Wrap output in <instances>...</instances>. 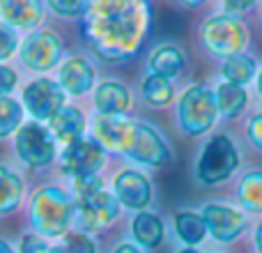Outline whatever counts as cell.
Returning a JSON list of instances; mask_svg holds the SVG:
<instances>
[{
	"instance_id": "f546056e",
	"label": "cell",
	"mask_w": 262,
	"mask_h": 253,
	"mask_svg": "<svg viewBox=\"0 0 262 253\" xmlns=\"http://www.w3.org/2000/svg\"><path fill=\"white\" fill-rule=\"evenodd\" d=\"M18 49V35L12 26L0 23V62L7 58H12L14 51Z\"/></svg>"
},
{
	"instance_id": "d590c367",
	"label": "cell",
	"mask_w": 262,
	"mask_h": 253,
	"mask_svg": "<svg viewBox=\"0 0 262 253\" xmlns=\"http://www.w3.org/2000/svg\"><path fill=\"white\" fill-rule=\"evenodd\" d=\"M113 253H140V251L134 244H120V246H115Z\"/></svg>"
},
{
	"instance_id": "9a60e30c",
	"label": "cell",
	"mask_w": 262,
	"mask_h": 253,
	"mask_svg": "<svg viewBox=\"0 0 262 253\" xmlns=\"http://www.w3.org/2000/svg\"><path fill=\"white\" fill-rule=\"evenodd\" d=\"M58 83L64 90V95L81 97L95 83V69H92L90 60L83 55H69L58 72Z\"/></svg>"
},
{
	"instance_id": "4dcf8cb0",
	"label": "cell",
	"mask_w": 262,
	"mask_h": 253,
	"mask_svg": "<svg viewBox=\"0 0 262 253\" xmlns=\"http://www.w3.org/2000/svg\"><path fill=\"white\" fill-rule=\"evenodd\" d=\"M21 253H64L62 246H51L49 242H44L37 235H26L21 240Z\"/></svg>"
},
{
	"instance_id": "e575fe53",
	"label": "cell",
	"mask_w": 262,
	"mask_h": 253,
	"mask_svg": "<svg viewBox=\"0 0 262 253\" xmlns=\"http://www.w3.org/2000/svg\"><path fill=\"white\" fill-rule=\"evenodd\" d=\"M253 244H255V253H262V219H260L258 226H255V233H253Z\"/></svg>"
},
{
	"instance_id": "f35d334b",
	"label": "cell",
	"mask_w": 262,
	"mask_h": 253,
	"mask_svg": "<svg viewBox=\"0 0 262 253\" xmlns=\"http://www.w3.org/2000/svg\"><path fill=\"white\" fill-rule=\"evenodd\" d=\"M177 253H200L198 249H191V246H186V249H182V251H177Z\"/></svg>"
},
{
	"instance_id": "7c38bea8",
	"label": "cell",
	"mask_w": 262,
	"mask_h": 253,
	"mask_svg": "<svg viewBox=\"0 0 262 253\" xmlns=\"http://www.w3.org/2000/svg\"><path fill=\"white\" fill-rule=\"evenodd\" d=\"M129 159H134L136 163H143V166H166L170 161V147L157 129L136 122V140L129 152Z\"/></svg>"
},
{
	"instance_id": "f1b7e54d",
	"label": "cell",
	"mask_w": 262,
	"mask_h": 253,
	"mask_svg": "<svg viewBox=\"0 0 262 253\" xmlns=\"http://www.w3.org/2000/svg\"><path fill=\"white\" fill-rule=\"evenodd\" d=\"M64 253H97V246L85 233H69L64 235Z\"/></svg>"
},
{
	"instance_id": "7402d4cb",
	"label": "cell",
	"mask_w": 262,
	"mask_h": 253,
	"mask_svg": "<svg viewBox=\"0 0 262 253\" xmlns=\"http://www.w3.org/2000/svg\"><path fill=\"white\" fill-rule=\"evenodd\" d=\"M237 203L249 214H262V171H249L237 184Z\"/></svg>"
},
{
	"instance_id": "5bb4252c",
	"label": "cell",
	"mask_w": 262,
	"mask_h": 253,
	"mask_svg": "<svg viewBox=\"0 0 262 253\" xmlns=\"http://www.w3.org/2000/svg\"><path fill=\"white\" fill-rule=\"evenodd\" d=\"M115 198L127 209H138L145 212L152 203V182L138 171H120L113 180Z\"/></svg>"
},
{
	"instance_id": "8992f818",
	"label": "cell",
	"mask_w": 262,
	"mask_h": 253,
	"mask_svg": "<svg viewBox=\"0 0 262 253\" xmlns=\"http://www.w3.org/2000/svg\"><path fill=\"white\" fill-rule=\"evenodd\" d=\"M14 147L18 159L30 168H44L55 159V138L51 129L41 126L39 122L23 124L16 134Z\"/></svg>"
},
{
	"instance_id": "7a4b0ae2",
	"label": "cell",
	"mask_w": 262,
	"mask_h": 253,
	"mask_svg": "<svg viewBox=\"0 0 262 253\" xmlns=\"http://www.w3.org/2000/svg\"><path fill=\"white\" fill-rule=\"evenodd\" d=\"M76 219V198L62 186H41L30 200V223L41 237L69 235Z\"/></svg>"
},
{
	"instance_id": "30bf717a",
	"label": "cell",
	"mask_w": 262,
	"mask_h": 253,
	"mask_svg": "<svg viewBox=\"0 0 262 253\" xmlns=\"http://www.w3.org/2000/svg\"><path fill=\"white\" fill-rule=\"evenodd\" d=\"M200 214L205 219L207 233L219 244H230L237 237L244 235V230L249 228V219L244 212L223 203H207Z\"/></svg>"
},
{
	"instance_id": "74e56055",
	"label": "cell",
	"mask_w": 262,
	"mask_h": 253,
	"mask_svg": "<svg viewBox=\"0 0 262 253\" xmlns=\"http://www.w3.org/2000/svg\"><path fill=\"white\" fill-rule=\"evenodd\" d=\"M255 88H258V95H260V99H262V69H260L258 78H255Z\"/></svg>"
},
{
	"instance_id": "4316f807",
	"label": "cell",
	"mask_w": 262,
	"mask_h": 253,
	"mask_svg": "<svg viewBox=\"0 0 262 253\" xmlns=\"http://www.w3.org/2000/svg\"><path fill=\"white\" fill-rule=\"evenodd\" d=\"M23 120V109L12 97H0V138H7L14 131L18 134Z\"/></svg>"
},
{
	"instance_id": "1f68e13d",
	"label": "cell",
	"mask_w": 262,
	"mask_h": 253,
	"mask_svg": "<svg viewBox=\"0 0 262 253\" xmlns=\"http://www.w3.org/2000/svg\"><path fill=\"white\" fill-rule=\"evenodd\" d=\"M246 138L258 152H262V113H253L246 120Z\"/></svg>"
},
{
	"instance_id": "d4e9b609",
	"label": "cell",
	"mask_w": 262,
	"mask_h": 253,
	"mask_svg": "<svg viewBox=\"0 0 262 253\" xmlns=\"http://www.w3.org/2000/svg\"><path fill=\"white\" fill-rule=\"evenodd\" d=\"M172 226H175V235L180 237L186 246H191V249H193V246H198L200 242L205 240V235H207V226H205L203 214L189 212V209L177 212Z\"/></svg>"
},
{
	"instance_id": "277c9868",
	"label": "cell",
	"mask_w": 262,
	"mask_h": 253,
	"mask_svg": "<svg viewBox=\"0 0 262 253\" xmlns=\"http://www.w3.org/2000/svg\"><path fill=\"white\" fill-rule=\"evenodd\" d=\"M239 168V150L235 140L226 134H214L203 145V152L195 163V177L200 184L214 186L228 182Z\"/></svg>"
},
{
	"instance_id": "5b68a950",
	"label": "cell",
	"mask_w": 262,
	"mask_h": 253,
	"mask_svg": "<svg viewBox=\"0 0 262 253\" xmlns=\"http://www.w3.org/2000/svg\"><path fill=\"white\" fill-rule=\"evenodd\" d=\"M219 118L216 95L207 86H191L180 97L177 122L186 136H203L214 126Z\"/></svg>"
},
{
	"instance_id": "9c48e42d",
	"label": "cell",
	"mask_w": 262,
	"mask_h": 253,
	"mask_svg": "<svg viewBox=\"0 0 262 253\" xmlns=\"http://www.w3.org/2000/svg\"><path fill=\"white\" fill-rule=\"evenodd\" d=\"M62 58V41L53 30H35L21 44V62L32 72H49Z\"/></svg>"
},
{
	"instance_id": "484cf974",
	"label": "cell",
	"mask_w": 262,
	"mask_h": 253,
	"mask_svg": "<svg viewBox=\"0 0 262 253\" xmlns=\"http://www.w3.org/2000/svg\"><path fill=\"white\" fill-rule=\"evenodd\" d=\"M172 97H175V88L168 78L149 74L143 81V99L149 106H168L172 101Z\"/></svg>"
},
{
	"instance_id": "cb8c5ba5",
	"label": "cell",
	"mask_w": 262,
	"mask_h": 253,
	"mask_svg": "<svg viewBox=\"0 0 262 253\" xmlns=\"http://www.w3.org/2000/svg\"><path fill=\"white\" fill-rule=\"evenodd\" d=\"M23 198V180L7 166H0V217L16 212Z\"/></svg>"
},
{
	"instance_id": "836d02e7",
	"label": "cell",
	"mask_w": 262,
	"mask_h": 253,
	"mask_svg": "<svg viewBox=\"0 0 262 253\" xmlns=\"http://www.w3.org/2000/svg\"><path fill=\"white\" fill-rule=\"evenodd\" d=\"M251 9H253V3H242V0H230L223 5V14H230L237 18H242V14L251 12Z\"/></svg>"
},
{
	"instance_id": "83f0119b",
	"label": "cell",
	"mask_w": 262,
	"mask_h": 253,
	"mask_svg": "<svg viewBox=\"0 0 262 253\" xmlns=\"http://www.w3.org/2000/svg\"><path fill=\"white\" fill-rule=\"evenodd\" d=\"M51 12L64 18H83L90 12V3H83V0H53Z\"/></svg>"
},
{
	"instance_id": "603a6c76",
	"label": "cell",
	"mask_w": 262,
	"mask_h": 253,
	"mask_svg": "<svg viewBox=\"0 0 262 253\" xmlns=\"http://www.w3.org/2000/svg\"><path fill=\"white\" fill-rule=\"evenodd\" d=\"M221 74H223V78H226V83L244 88V86H249L253 78H258V62H255L253 55L242 53L230 60H223Z\"/></svg>"
},
{
	"instance_id": "44dd1931",
	"label": "cell",
	"mask_w": 262,
	"mask_h": 253,
	"mask_svg": "<svg viewBox=\"0 0 262 253\" xmlns=\"http://www.w3.org/2000/svg\"><path fill=\"white\" fill-rule=\"evenodd\" d=\"M216 95V106H219V115L226 120H235L244 113L246 104H249V95H246V88L232 86V83L223 81L221 86H216L214 90Z\"/></svg>"
},
{
	"instance_id": "ffe728a7",
	"label": "cell",
	"mask_w": 262,
	"mask_h": 253,
	"mask_svg": "<svg viewBox=\"0 0 262 253\" xmlns=\"http://www.w3.org/2000/svg\"><path fill=\"white\" fill-rule=\"evenodd\" d=\"M131 237L143 249H157L163 242V221L152 212H138L131 221Z\"/></svg>"
},
{
	"instance_id": "4fadbf2b",
	"label": "cell",
	"mask_w": 262,
	"mask_h": 253,
	"mask_svg": "<svg viewBox=\"0 0 262 253\" xmlns=\"http://www.w3.org/2000/svg\"><path fill=\"white\" fill-rule=\"evenodd\" d=\"M95 138L99 140L104 150L129 157L136 140V122L122 118V115H113V118H101L99 115L95 122Z\"/></svg>"
},
{
	"instance_id": "e0dca14e",
	"label": "cell",
	"mask_w": 262,
	"mask_h": 253,
	"mask_svg": "<svg viewBox=\"0 0 262 253\" xmlns=\"http://www.w3.org/2000/svg\"><path fill=\"white\" fill-rule=\"evenodd\" d=\"M186 67V55L180 46L175 44H161L149 53L147 60V69L149 74L154 76H161V78H177Z\"/></svg>"
},
{
	"instance_id": "ba28073f",
	"label": "cell",
	"mask_w": 262,
	"mask_h": 253,
	"mask_svg": "<svg viewBox=\"0 0 262 253\" xmlns=\"http://www.w3.org/2000/svg\"><path fill=\"white\" fill-rule=\"evenodd\" d=\"M120 203L106 189L76 198V221L83 233H99L118 219Z\"/></svg>"
},
{
	"instance_id": "8fae6325",
	"label": "cell",
	"mask_w": 262,
	"mask_h": 253,
	"mask_svg": "<svg viewBox=\"0 0 262 253\" xmlns=\"http://www.w3.org/2000/svg\"><path fill=\"white\" fill-rule=\"evenodd\" d=\"M23 106L35 120H51L64 106V90L51 78H37L23 88Z\"/></svg>"
},
{
	"instance_id": "3957f363",
	"label": "cell",
	"mask_w": 262,
	"mask_h": 253,
	"mask_svg": "<svg viewBox=\"0 0 262 253\" xmlns=\"http://www.w3.org/2000/svg\"><path fill=\"white\" fill-rule=\"evenodd\" d=\"M200 39H203V46L207 49L209 55L230 60L235 55L244 53L251 37L249 28L242 18L221 12L205 18L203 28H200Z\"/></svg>"
},
{
	"instance_id": "6da1fadb",
	"label": "cell",
	"mask_w": 262,
	"mask_h": 253,
	"mask_svg": "<svg viewBox=\"0 0 262 253\" xmlns=\"http://www.w3.org/2000/svg\"><path fill=\"white\" fill-rule=\"evenodd\" d=\"M152 26L147 3H92L83 16L81 32L92 53L106 62H124L140 51Z\"/></svg>"
},
{
	"instance_id": "8d00e7d4",
	"label": "cell",
	"mask_w": 262,
	"mask_h": 253,
	"mask_svg": "<svg viewBox=\"0 0 262 253\" xmlns=\"http://www.w3.org/2000/svg\"><path fill=\"white\" fill-rule=\"evenodd\" d=\"M0 253H14V249L5 240H0Z\"/></svg>"
},
{
	"instance_id": "d6a6232c",
	"label": "cell",
	"mask_w": 262,
	"mask_h": 253,
	"mask_svg": "<svg viewBox=\"0 0 262 253\" xmlns=\"http://www.w3.org/2000/svg\"><path fill=\"white\" fill-rule=\"evenodd\" d=\"M16 86V72L0 65V97H7Z\"/></svg>"
},
{
	"instance_id": "52a82bcc",
	"label": "cell",
	"mask_w": 262,
	"mask_h": 253,
	"mask_svg": "<svg viewBox=\"0 0 262 253\" xmlns=\"http://www.w3.org/2000/svg\"><path fill=\"white\" fill-rule=\"evenodd\" d=\"M106 163V150L97 138H81L76 143L67 145L60 157V166L62 173L69 175L72 180H81V177L99 175V171Z\"/></svg>"
},
{
	"instance_id": "2e32d148",
	"label": "cell",
	"mask_w": 262,
	"mask_h": 253,
	"mask_svg": "<svg viewBox=\"0 0 262 253\" xmlns=\"http://www.w3.org/2000/svg\"><path fill=\"white\" fill-rule=\"evenodd\" d=\"M95 109L101 113V118H113V115H122L131 106L129 88L118 81H104L97 86L95 90Z\"/></svg>"
},
{
	"instance_id": "ac0fdd59",
	"label": "cell",
	"mask_w": 262,
	"mask_h": 253,
	"mask_svg": "<svg viewBox=\"0 0 262 253\" xmlns=\"http://www.w3.org/2000/svg\"><path fill=\"white\" fill-rule=\"evenodd\" d=\"M49 129L51 134L58 140H62L64 145H72L76 140L83 138V131H85V115L81 113V109L76 106H67L64 104L53 118L49 120Z\"/></svg>"
},
{
	"instance_id": "d6986e66",
	"label": "cell",
	"mask_w": 262,
	"mask_h": 253,
	"mask_svg": "<svg viewBox=\"0 0 262 253\" xmlns=\"http://www.w3.org/2000/svg\"><path fill=\"white\" fill-rule=\"evenodd\" d=\"M41 14H44V7L41 3H35V0H23V3H12V0H5L0 3V16L5 18L7 26H12L14 30L16 28H23V30H32L37 23L41 21Z\"/></svg>"
}]
</instances>
